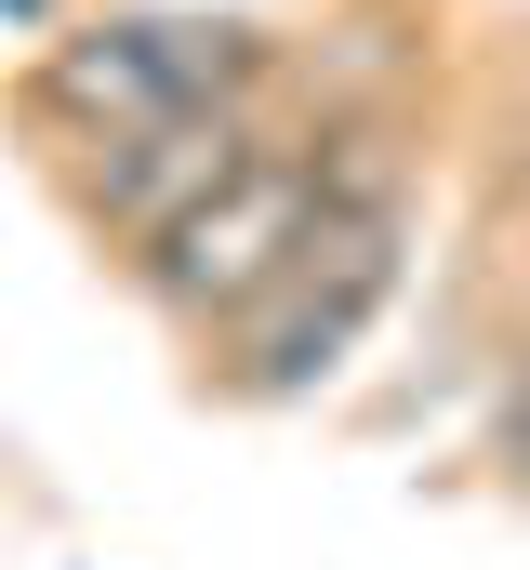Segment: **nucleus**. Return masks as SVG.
Segmentation results:
<instances>
[{
    "mask_svg": "<svg viewBox=\"0 0 530 570\" xmlns=\"http://www.w3.org/2000/svg\"><path fill=\"white\" fill-rule=\"evenodd\" d=\"M265 80V40L253 27H186V13H132V27H80L40 53V107L94 146H132L186 107H226Z\"/></svg>",
    "mask_w": 530,
    "mask_h": 570,
    "instance_id": "nucleus-1",
    "label": "nucleus"
},
{
    "mask_svg": "<svg viewBox=\"0 0 530 570\" xmlns=\"http://www.w3.org/2000/svg\"><path fill=\"white\" fill-rule=\"evenodd\" d=\"M385 292H398V199H332V213L305 226V253L239 305V385H253V399H305V385L372 332Z\"/></svg>",
    "mask_w": 530,
    "mask_h": 570,
    "instance_id": "nucleus-2",
    "label": "nucleus"
},
{
    "mask_svg": "<svg viewBox=\"0 0 530 570\" xmlns=\"http://www.w3.org/2000/svg\"><path fill=\"white\" fill-rule=\"evenodd\" d=\"M332 213V186H318V159H278L265 146L239 186H213L173 239H146V292L173 305V318H239L292 253H305V226Z\"/></svg>",
    "mask_w": 530,
    "mask_h": 570,
    "instance_id": "nucleus-3",
    "label": "nucleus"
},
{
    "mask_svg": "<svg viewBox=\"0 0 530 570\" xmlns=\"http://www.w3.org/2000/svg\"><path fill=\"white\" fill-rule=\"evenodd\" d=\"M265 146L239 134V107H186V120H159V134H132V146H107V173H94V213L120 226L132 253L146 239H173L213 186H239Z\"/></svg>",
    "mask_w": 530,
    "mask_h": 570,
    "instance_id": "nucleus-4",
    "label": "nucleus"
},
{
    "mask_svg": "<svg viewBox=\"0 0 530 570\" xmlns=\"http://www.w3.org/2000/svg\"><path fill=\"white\" fill-rule=\"evenodd\" d=\"M0 13H53V0H0Z\"/></svg>",
    "mask_w": 530,
    "mask_h": 570,
    "instance_id": "nucleus-5",
    "label": "nucleus"
}]
</instances>
